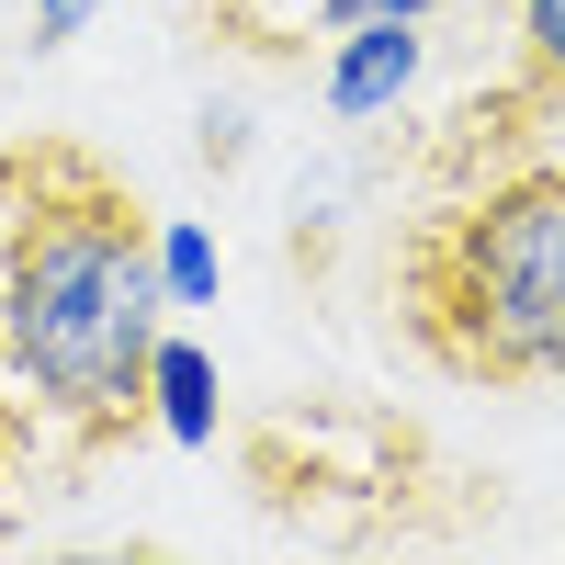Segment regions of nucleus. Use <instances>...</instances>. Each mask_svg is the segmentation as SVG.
I'll list each match as a JSON object with an SVG mask.
<instances>
[{
	"instance_id": "nucleus-1",
	"label": "nucleus",
	"mask_w": 565,
	"mask_h": 565,
	"mask_svg": "<svg viewBox=\"0 0 565 565\" xmlns=\"http://www.w3.org/2000/svg\"><path fill=\"white\" fill-rule=\"evenodd\" d=\"M159 328V215L68 136L0 148V418L68 463L125 441Z\"/></svg>"
},
{
	"instance_id": "nucleus-2",
	"label": "nucleus",
	"mask_w": 565,
	"mask_h": 565,
	"mask_svg": "<svg viewBox=\"0 0 565 565\" xmlns=\"http://www.w3.org/2000/svg\"><path fill=\"white\" fill-rule=\"evenodd\" d=\"M396 317L452 385H565V159H509L418 215Z\"/></svg>"
},
{
	"instance_id": "nucleus-3",
	"label": "nucleus",
	"mask_w": 565,
	"mask_h": 565,
	"mask_svg": "<svg viewBox=\"0 0 565 565\" xmlns=\"http://www.w3.org/2000/svg\"><path fill=\"white\" fill-rule=\"evenodd\" d=\"M418 68H430V23H407V12H373L351 34H328V57H317V103L328 125H373V114H396Z\"/></svg>"
},
{
	"instance_id": "nucleus-4",
	"label": "nucleus",
	"mask_w": 565,
	"mask_h": 565,
	"mask_svg": "<svg viewBox=\"0 0 565 565\" xmlns=\"http://www.w3.org/2000/svg\"><path fill=\"white\" fill-rule=\"evenodd\" d=\"M193 12H204V34H215V45H238V57H306V45L351 34V23H373V12L430 23L441 0H193Z\"/></svg>"
},
{
	"instance_id": "nucleus-5",
	"label": "nucleus",
	"mask_w": 565,
	"mask_h": 565,
	"mask_svg": "<svg viewBox=\"0 0 565 565\" xmlns=\"http://www.w3.org/2000/svg\"><path fill=\"white\" fill-rule=\"evenodd\" d=\"M215 351L204 340H181V328H159V351H148V430L170 452H215Z\"/></svg>"
},
{
	"instance_id": "nucleus-6",
	"label": "nucleus",
	"mask_w": 565,
	"mask_h": 565,
	"mask_svg": "<svg viewBox=\"0 0 565 565\" xmlns=\"http://www.w3.org/2000/svg\"><path fill=\"white\" fill-rule=\"evenodd\" d=\"M509 34H521V90H509V103L565 125V0H521Z\"/></svg>"
},
{
	"instance_id": "nucleus-7",
	"label": "nucleus",
	"mask_w": 565,
	"mask_h": 565,
	"mask_svg": "<svg viewBox=\"0 0 565 565\" xmlns=\"http://www.w3.org/2000/svg\"><path fill=\"white\" fill-rule=\"evenodd\" d=\"M159 282H170V317H181V306H215V295H226V249H215V226L159 215Z\"/></svg>"
},
{
	"instance_id": "nucleus-8",
	"label": "nucleus",
	"mask_w": 565,
	"mask_h": 565,
	"mask_svg": "<svg viewBox=\"0 0 565 565\" xmlns=\"http://www.w3.org/2000/svg\"><path fill=\"white\" fill-rule=\"evenodd\" d=\"M90 12H103V0H34V57H57V45H68Z\"/></svg>"
}]
</instances>
